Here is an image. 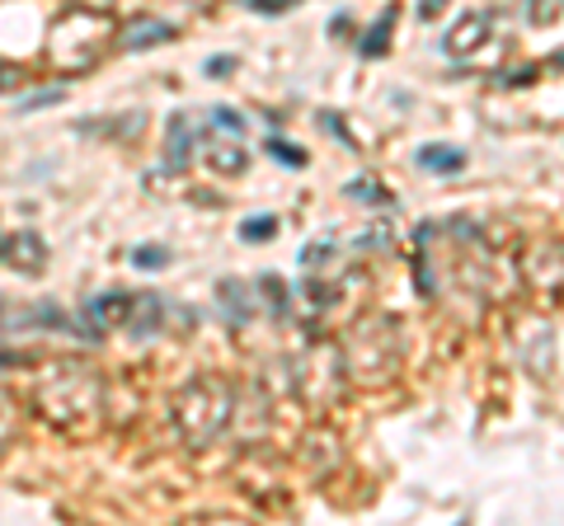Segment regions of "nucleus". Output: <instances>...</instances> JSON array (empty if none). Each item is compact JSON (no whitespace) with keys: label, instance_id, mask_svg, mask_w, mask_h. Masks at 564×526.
<instances>
[{"label":"nucleus","instance_id":"1","mask_svg":"<svg viewBox=\"0 0 564 526\" xmlns=\"http://www.w3.org/2000/svg\"><path fill=\"white\" fill-rule=\"evenodd\" d=\"M33 409L43 414L47 428H57L70 442L80 437H95L104 428V409H109V391H104V376L85 362H62L39 381L33 391Z\"/></svg>","mask_w":564,"mask_h":526},{"label":"nucleus","instance_id":"20","mask_svg":"<svg viewBox=\"0 0 564 526\" xmlns=\"http://www.w3.org/2000/svg\"><path fill=\"white\" fill-rule=\"evenodd\" d=\"M80 132L85 136H104V132H128V136H137L141 132V113H128V118H122V122H80Z\"/></svg>","mask_w":564,"mask_h":526},{"label":"nucleus","instance_id":"2","mask_svg":"<svg viewBox=\"0 0 564 526\" xmlns=\"http://www.w3.org/2000/svg\"><path fill=\"white\" fill-rule=\"evenodd\" d=\"M231 414H236V385L217 372L188 376L170 399L174 432H180V442L188 451H203V447L217 442V437L231 428Z\"/></svg>","mask_w":564,"mask_h":526},{"label":"nucleus","instance_id":"23","mask_svg":"<svg viewBox=\"0 0 564 526\" xmlns=\"http://www.w3.org/2000/svg\"><path fill=\"white\" fill-rule=\"evenodd\" d=\"M377 179H352V188H348V198H362V202H386V193L381 188H372Z\"/></svg>","mask_w":564,"mask_h":526},{"label":"nucleus","instance_id":"16","mask_svg":"<svg viewBox=\"0 0 564 526\" xmlns=\"http://www.w3.org/2000/svg\"><path fill=\"white\" fill-rule=\"evenodd\" d=\"M170 128H174V142H170V169L180 174V169L188 165V118H174Z\"/></svg>","mask_w":564,"mask_h":526},{"label":"nucleus","instance_id":"28","mask_svg":"<svg viewBox=\"0 0 564 526\" xmlns=\"http://www.w3.org/2000/svg\"><path fill=\"white\" fill-rule=\"evenodd\" d=\"M551 66H564V52H555V57H551Z\"/></svg>","mask_w":564,"mask_h":526},{"label":"nucleus","instance_id":"7","mask_svg":"<svg viewBox=\"0 0 564 526\" xmlns=\"http://www.w3.org/2000/svg\"><path fill=\"white\" fill-rule=\"evenodd\" d=\"M203 165L212 174H221V179H236V174H245V165H250V155H245V146L236 142H217V136H207V142L198 146Z\"/></svg>","mask_w":564,"mask_h":526},{"label":"nucleus","instance_id":"5","mask_svg":"<svg viewBox=\"0 0 564 526\" xmlns=\"http://www.w3.org/2000/svg\"><path fill=\"white\" fill-rule=\"evenodd\" d=\"M522 277H527V287L532 292H545V296L564 292V244L560 240L532 244L527 259H522Z\"/></svg>","mask_w":564,"mask_h":526},{"label":"nucleus","instance_id":"26","mask_svg":"<svg viewBox=\"0 0 564 526\" xmlns=\"http://www.w3.org/2000/svg\"><path fill=\"white\" fill-rule=\"evenodd\" d=\"M203 72H207L212 80H226V76L236 72V57H207V66H203Z\"/></svg>","mask_w":564,"mask_h":526},{"label":"nucleus","instance_id":"17","mask_svg":"<svg viewBox=\"0 0 564 526\" xmlns=\"http://www.w3.org/2000/svg\"><path fill=\"white\" fill-rule=\"evenodd\" d=\"M273 235H278V217H269V212H259V217H250L240 226V240H250V244H263Z\"/></svg>","mask_w":564,"mask_h":526},{"label":"nucleus","instance_id":"22","mask_svg":"<svg viewBox=\"0 0 564 526\" xmlns=\"http://www.w3.org/2000/svg\"><path fill=\"white\" fill-rule=\"evenodd\" d=\"M245 10H254V14H282V10H296L302 0H240Z\"/></svg>","mask_w":564,"mask_h":526},{"label":"nucleus","instance_id":"14","mask_svg":"<svg viewBox=\"0 0 564 526\" xmlns=\"http://www.w3.org/2000/svg\"><path fill=\"white\" fill-rule=\"evenodd\" d=\"M419 165L423 169H437V174H456L466 165V151H456V146H429V151H419Z\"/></svg>","mask_w":564,"mask_h":526},{"label":"nucleus","instance_id":"8","mask_svg":"<svg viewBox=\"0 0 564 526\" xmlns=\"http://www.w3.org/2000/svg\"><path fill=\"white\" fill-rule=\"evenodd\" d=\"M485 39H489V14H462L443 39V47H447V57H466V52L485 47Z\"/></svg>","mask_w":564,"mask_h":526},{"label":"nucleus","instance_id":"18","mask_svg":"<svg viewBox=\"0 0 564 526\" xmlns=\"http://www.w3.org/2000/svg\"><path fill=\"white\" fill-rule=\"evenodd\" d=\"M560 14H564V0H527V24H536V29L555 24Z\"/></svg>","mask_w":564,"mask_h":526},{"label":"nucleus","instance_id":"15","mask_svg":"<svg viewBox=\"0 0 564 526\" xmlns=\"http://www.w3.org/2000/svg\"><path fill=\"white\" fill-rule=\"evenodd\" d=\"M391 24H395V6H391V10H381V20H377L372 29H367V39L358 43L362 57H381L386 43H391Z\"/></svg>","mask_w":564,"mask_h":526},{"label":"nucleus","instance_id":"19","mask_svg":"<svg viewBox=\"0 0 564 526\" xmlns=\"http://www.w3.org/2000/svg\"><path fill=\"white\" fill-rule=\"evenodd\" d=\"M128 259L137 263V269L155 273V269H165V263H170V250H165V244H137V250H132Z\"/></svg>","mask_w":564,"mask_h":526},{"label":"nucleus","instance_id":"10","mask_svg":"<svg viewBox=\"0 0 564 526\" xmlns=\"http://www.w3.org/2000/svg\"><path fill=\"white\" fill-rule=\"evenodd\" d=\"M161 315H165V306H161V296H155V292H137V306H132L128 335H137V339H147V335H155V325H161Z\"/></svg>","mask_w":564,"mask_h":526},{"label":"nucleus","instance_id":"6","mask_svg":"<svg viewBox=\"0 0 564 526\" xmlns=\"http://www.w3.org/2000/svg\"><path fill=\"white\" fill-rule=\"evenodd\" d=\"M132 306H137V292H99L85 302V320H90L95 335H104V329H128Z\"/></svg>","mask_w":564,"mask_h":526},{"label":"nucleus","instance_id":"21","mask_svg":"<svg viewBox=\"0 0 564 526\" xmlns=\"http://www.w3.org/2000/svg\"><path fill=\"white\" fill-rule=\"evenodd\" d=\"M269 155H273V161H282L288 169H302L306 165V151H296L292 142H282V136H273V142H269Z\"/></svg>","mask_w":564,"mask_h":526},{"label":"nucleus","instance_id":"27","mask_svg":"<svg viewBox=\"0 0 564 526\" xmlns=\"http://www.w3.org/2000/svg\"><path fill=\"white\" fill-rule=\"evenodd\" d=\"M443 6H447V0H423V6H419V20H433V14H443Z\"/></svg>","mask_w":564,"mask_h":526},{"label":"nucleus","instance_id":"24","mask_svg":"<svg viewBox=\"0 0 564 526\" xmlns=\"http://www.w3.org/2000/svg\"><path fill=\"white\" fill-rule=\"evenodd\" d=\"M212 122L226 132H245V113H236V109H212Z\"/></svg>","mask_w":564,"mask_h":526},{"label":"nucleus","instance_id":"25","mask_svg":"<svg viewBox=\"0 0 564 526\" xmlns=\"http://www.w3.org/2000/svg\"><path fill=\"white\" fill-rule=\"evenodd\" d=\"M66 90H39V95H29V99H20V113H33V109H43V103H57Z\"/></svg>","mask_w":564,"mask_h":526},{"label":"nucleus","instance_id":"3","mask_svg":"<svg viewBox=\"0 0 564 526\" xmlns=\"http://www.w3.org/2000/svg\"><path fill=\"white\" fill-rule=\"evenodd\" d=\"M109 43H113L109 14L90 6H70L57 14V24L47 33V62L62 66V72H90Z\"/></svg>","mask_w":564,"mask_h":526},{"label":"nucleus","instance_id":"4","mask_svg":"<svg viewBox=\"0 0 564 526\" xmlns=\"http://www.w3.org/2000/svg\"><path fill=\"white\" fill-rule=\"evenodd\" d=\"M344 372L358 385H386L400 372V320L367 315L344 339Z\"/></svg>","mask_w":564,"mask_h":526},{"label":"nucleus","instance_id":"11","mask_svg":"<svg viewBox=\"0 0 564 526\" xmlns=\"http://www.w3.org/2000/svg\"><path fill=\"white\" fill-rule=\"evenodd\" d=\"M10 263H14V269H20V263H24V273H43V259H47V244L39 240V235H33V231H24L20 240H10Z\"/></svg>","mask_w":564,"mask_h":526},{"label":"nucleus","instance_id":"9","mask_svg":"<svg viewBox=\"0 0 564 526\" xmlns=\"http://www.w3.org/2000/svg\"><path fill=\"white\" fill-rule=\"evenodd\" d=\"M170 39H174V24H165V20H137V24L122 29L118 47H128V52H147V47H161V43H170Z\"/></svg>","mask_w":564,"mask_h":526},{"label":"nucleus","instance_id":"13","mask_svg":"<svg viewBox=\"0 0 564 526\" xmlns=\"http://www.w3.org/2000/svg\"><path fill=\"white\" fill-rule=\"evenodd\" d=\"M14 437H20V399L0 385V456L14 447Z\"/></svg>","mask_w":564,"mask_h":526},{"label":"nucleus","instance_id":"12","mask_svg":"<svg viewBox=\"0 0 564 526\" xmlns=\"http://www.w3.org/2000/svg\"><path fill=\"white\" fill-rule=\"evenodd\" d=\"M221 292V306H226V315H231L236 325H245L254 315V302H250V287L245 283H236V277H226V283L217 287Z\"/></svg>","mask_w":564,"mask_h":526}]
</instances>
